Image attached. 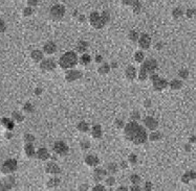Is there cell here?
<instances>
[{"label":"cell","mask_w":196,"mask_h":191,"mask_svg":"<svg viewBox=\"0 0 196 191\" xmlns=\"http://www.w3.org/2000/svg\"><path fill=\"white\" fill-rule=\"evenodd\" d=\"M124 134L127 140L133 142L134 144H144L148 140V135L145 127L133 120L125 125Z\"/></svg>","instance_id":"1"},{"label":"cell","mask_w":196,"mask_h":191,"mask_svg":"<svg viewBox=\"0 0 196 191\" xmlns=\"http://www.w3.org/2000/svg\"><path fill=\"white\" fill-rule=\"evenodd\" d=\"M110 21V14L107 10H104L100 14L98 12H92L89 15V23L96 30H101Z\"/></svg>","instance_id":"2"},{"label":"cell","mask_w":196,"mask_h":191,"mask_svg":"<svg viewBox=\"0 0 196 191\" xmlns=\"http://www.w3.org/2000/svg\"><path fill=\"white\" fill-rule=\"evenodd\" d=\"M157 68V61L154 59H147L142 64L139 71V79L142 82L146 81L149 74L154 73L155 69Z\"/></svg>","instance_id":"3"},{"label":"cell","mask_w":196,"mask_h":191,"mask_svg":"<svg viewBox=\"0 0 196 191\" xmlns=\"http://www.w3.org/2000/svg\"><path fill=\"white\" fill-rule=\"evenodd\" d=\"M78 64V55L75 51H67L59 59V65L62 69H71Z\"/></svg>","instance_id":"4"},{"label":"cell","mask_w":196,"mask_h":191,"mask_svg":"<svg viewBox=\"0 0 196 191\" xmlns=\"http://www.w3.org/2000/svg\"><path fill=\"white\" fill-rule=\"evenodd\" d=\"M18 168V162L16 159H7L5 160L1 165V172L4 174L13 173L17 170Z\"/></svg>","instance_id":"5"},{"label":"cell","mask_w":196,"mask_h":191,"mask_svg":"<svg viewBox=\"0 0 196 191\" xmlns=\"http://www.w3.org/2000/svg\"><path fill=\"white\" fill-rule=\"evenodd\" d=\"M65 6L61 3H57L50 7L49 15L54 20H61L65 15Z\"/></svg>","instance_id":"6"},{"label":"cell","mask_w":196,"mask_h":191,"mask_svg":"<svg viewBox=\"0 0 196 191\" xmlns=\"http://www.w3.org/2000/svg\"><path fill=\"white\" fill-rule=\"evenodd\" d=\"M54 152L57 153V155L60 156H66L69 152V147L66 144L65 142L63 141H57L54 144Z\"/></svg>","instance_id":"7"},{"label":"cell","mask_w":196,"mask_h":191,"mask_svg":"<svg viewBox=\"0 0 196 191\" xmlns=\"http://www.w3.org/2000/svg\"><path fill=\"white\" fill-rule=\"evenodd\" d=\"M15 177H6L4 179L0 180V190H10L15 186Z\"/></svg>","instance_id":"8"},{"label":"cell","mask_w":196,"mask_h":191,"mask_svg":"<svg viewBox=\"0 0 196 191\" xmlns=\"http://www.w3.org/2000/svg\"><path fill=\"white\" fill-rule=\"evenodd\" d=\"M56 62L52 59H45L42 60L40 63V69L42 71H45V72H49L56 69Z\"/></svg>","instance_id":"9"},{"label":"cell","mask_w":196,"mask_h":191,"mask_svg":"<svg viewBox=\"0 0 196 191\" xmlns=\"http://www.w3.org/2000/svg\"><path fill=\"white\" fill-rule=\"evenodd\" d=\"M139 45H140V47L144 50L149 49L151 46V38L149 34H142L139 38Z\"/></svg>","instance_id":"10"},{"label":"cell","mask_w":196,"mask_h":191,"mask_svg":"<svg viewBox=\"0 0 196 191\" xmlns=\"http://www.w3.org/2000/svg\"><path fill=\"white\" fill-rule=\"evenodd\" d=\"M152 83H153V88H154V90H156V91H163L169 85L168 82H167L165 78H161L160 76L156 79H154V81H152Z\"/></svg>","instance_id":"11"},{"label":"cell","mask_w":196,"mask_h":191,"mask_svg":"<svg viewBox=\"0 0 196 191\" xmlns=\"http://www.w3.org/2000/svg\"><path fill=\"white\" fill-rule=\"evenodd\" d=\"M82 76H83V74H82L81 71L69 70V71H67V73H66L65 79L67 82H75V81H77V79H80Z\"/></svg>","instance_id":"12"},{"label":"cell","mask_w":196,"mask_h":191,"mask_svg":"<svg viewBox=\"0 0 196 191\" xmlns=\"http://www.w3.org/2000/svg\"><path fill=\"white\" fill-rule=\"evenodd\" d=\"M45 172L49 174H58L61 172V168L55 162H48L45 166Z\"/></svg>","instance_id":"13"},{"label":"cell","mask_w":196,"mask_h":191,"mask_svg":"<svg viewBox=\"0 0 196 191\" xmlns=\"http://www.w3.org/2000/svg\"><path fill=\"white\" fill-rule=\"evenodd\" d=\"M92 177H94V180L96 182H102V181H104L105 177H107V171L102 168H97L94 170Z\"/></svg>","instance_id":"14"},{"label":"cell","mask_w":196,"mask_h":191,"mask_svg":"<svg viewBox=\"0 0 196 191\" xmlns=\"http://www.w3.org/2000/svg\"><path fill=\"white\" fill-rule=\"evenodd\" d=\"M144 124L145 126L147 127V129H151V131H155L156 129H157L158 126V122L156 119H154L153 117H151V116H148L144 119Z\"/></svg>","instance_id":"15"},{"label":"cell","mask_w":196,"mask_h":191,"mask_svg":"<svg viewBox=\"0 0 196 191\" xmlns=\"http://www.w3.org/2000/svg\"><path fill=\"white\" fill-rule=\"evenodd\" d=\"M136 74H137V72H136V69L134 66L129 65L128 67L126 68L125 76L129 79V81H133V79L136 78Z\"/></svg>","instance_id":"16"},{"label":"cell","mask_w":196,"mask_h":191,"mask_svg":"<svg viewBox=\"0 0 196 191\" xmlns=\"http://www.w3.org/2000/svg\"><path fill=\"white\" fill-rule=\"evenodd\" d=\"M85 163H86V165H88L90 167H94V166L99 165L100 159L94 155H88V156H86V158H85Z\"/></svg>","instance_id":"17"},{"label":"cell","mask_w":196,"mask_h":191,"mask_svg":"<svg viewBox=\"0 0 196 191\" xmlns=\"http://www.w3.org/2000/svg\"><path fill=\"white\" fill-rule=\"evenodd\" d=\"M56 50H57V45H56L54 42L49 41V42H47V43L44 44L43 51L45 52L46 54H55Z\"/></svg>","instance_id":"18"},{"label":"cell","mask_w":196,"mask_h":191,"mask_svg":"<svg viewBox=\"0 0 196 191\" xmlns=\"http://www.w3.org/2000/svg\"><path fill=\"white\" fill-rule=\"evenodd\" d=\"M37 158L40 159V160H42V161H46L47 159L50 158V155H49L48 150H47L46 148L41 147L37 150Z\"/></svg>","instance_id":"19"},{"label":"cell","mask_w":196,"mask_h":191,"mask_svg":"<svg viewBox=\"0 0 196 191\" xmlns=\"http://www.w3.org/2000/svg\"><path fill=\"white\" fill-rule=\"evenodd\" d=\"M88 46H89L88 42L79 41L76 45V50H77V52H79V54H85L86 50L88 49Z\"/></svg>","instance_id":"20"},{"label":"cell","mask_w":196,"mask_h":191,"mask_svg":"<svg viewBox=\"0 0 196 191\" xmlns=\"http://www.w3.org/2000/svg\"><path fill=\"white\" fill-rule=\"evenodd\" d=\"M102 126L100 124H96V125L92 126L91 129V136L94 138V139H101L102 138Z\"/></svg>","instance_id":"21"},{"label":"cell","mask_w":196,"mask_h":191,"mask_svg":"<svg viewBox=\"0 0 196 191\" xmlns=\"http://www.w3.org/2000/svg\"><path fill=\"white\" fill-rule=\"evenodd\" d=\"M195 179H196V173L193 170H189L181 177V182L185 183V184H188L190 181L195 180Z\"/></svg>","instance_id":"22"},{"label":"cell","mask_w":196,"mask_h":191,"mask_svg":"<svg viewBox=\"0 0 196 191\" xmlns=\"http://www.w3.org/2000/svg\"><path fill=\"white\" fill-rule=\"evenodd\" d=\"M24 152L28 158H33L36 155L35 146L33 145V143H26L24 145Z\"/></svg>","instance_id":"23"},{"label":"cell","mask_w":196,"mask_h":191,"mask_svg":"<svg viewBox=\"0 0 196 191\" xmlns=\"http://www.w3.org/2000/svg\"><path fill=\"white\" fill-rule=\"evenodd\" d=\"M31 58L35 61V62L39 63V62H41V61L43 60L44 54H43V52H42L41 50L36 49V50H33V51L31 52Z\"/></svg>","instance_id":"24"},{"label":"cell","mask_w":196,"mask_h":191,"mask_svg":"<svg viewBox=\"0 0 196 191\" xmlns=\"http://www.w3.org/2000/svg\"><path fill=\"white\" fill-rule=\"evenodd\" d=\"M1 123H2V125L7 129V131H12L15 126L14 120H12V119H10V118H2Z\"/></svg>","instance_id":"25"},{"label":"cell","mask_w":196,"mask_h":191,"mask_svg":"<svg viewBox=\"0 0 196 191\" xmlns=\"http://www.w3.org/2000/svg\"><path fill=\"white\" fill-rule=\"evenodd\" d=\"M77 129H78V131L82 133H86L89 131V124L86 121H80V122L77 124Z\"/></svg>","instance_id":"26"},{"label":"cell","mask_w":196,"mask_h":191,"mask_svg":"<svg viewBox=\"0 0 196 191\" xmlns=\"http://www.w3.org/2000/svg\"><path fill=\"white\" fill-rule=\"evenodd\" d=\"M109 71H110V65L107 63L102 64V65L98 68V73H100V74H107V73H109Z\"/></svg>","instance_id":"27"},{"label":"cell","mask_w":196,"mask_h":191,"mask_svg":"<svg viewBox=\"0 0 196 191\" xmlns=\"http://www.w3.org/2000/svg\"><path fill=\"white\" fill-rule=\"evenodd\" d=\"M131 7H132V10H133L134 14L136 15L140 14L142 10V4H141V2H140V0H134L133 3L131 5Z\"/></svg>","instance_id":"28"},{"label":"cell","mask_w":196,"mask_h":191,"mask_svg":"<svg viewBox=\"0 0 196 191\" xmlns=\"http://www.w3.org/2000/svg\"><path fill=\"white\" fill-rule=\"evenodd\" d=\"M169 85H170V88L172 90H179L182 87V82L179 81V79H173V81L170 82Z\"/></svg>","instance_id":"29"},{"label":"cell","mask_w":196,"mask_h":191,"mask_svg":"<svg viewBox=\"0 0 196 191\" xmlns=\"http://www.w3.org/2000/svg\"><path fill=\"white\" fill-rule=\"evenodd\" d=\"M60 179H58V177H52V179H50L48 182H47V187L48 188H57L58 186L60 185Z\"/></svg>","instance_id":"30"},{"label":"cell","mask_w":196,"mask_h":191,"mask_svg":"<svg viewBox=\"0 0 196 191\" xmlns=\"http://www.w3.org/2000/svg\"><path fill=\"white\" fill-rule=\"evenodd\" d=\"M12 117H13V120L17 121V122H22V121L24 120V116L21 113L17 112V111H14V112L12 113Z\"/></svg>","instance_id":"31"},{"label":"cell","mask_w":196,"mask_h":191,"mask_svg":"<svg viewBox=\"0 0 196 191\" xmlns=\"http://www.w3.org/2000/svg\"><path fill=\"white\" fill-rule=\"evenodd\" d=\"M161 138V133H160L158 131H153L149 135V138H148V139H149L150 141H157V140H160Z\"/></svg>","instance_id":"32"},{"label":"cell","mask_w":196,"mask_h":191,"mask_svg":"<svg viewBox=\"0 0 196 191\" xmlns=\"http://www.w3.org/2000/svg\"><path fill=\"white\" fill-rule=\"evenodd\" d=\"M182 15H184V10H182V9H181V7H176V9L172 10V17H173L174 19H178Z\"/></svg>","instance_id":"33"},{"label":"cell","mask_w":196,"mask_h":191,"mask_svg":"<svg viewBox=\"0 0 196 191\" xmlns=\"http://www.w3.org/2000/svg\"><path fill=\"white\" fill-rule=\"evenodd\" d=\"M145 60V54L143 51H136L134 54V61L137 63H143Z\"/></svg>","instance_id":"34"},{"label":"cell","mask_w":196,"mask_h":191,"mask_svg":"<svg viewBox=\"0 0 196 191\" xmlns=\"http://www.w3.org/2000/svg\"><path fill=\"white\" fill-rule=\"evenodd\" d=\"M139 38H140V34L136 30H131L130 33L128 34V39L130 40V41H132V42L139 41Z\"/></svg>","instance_id":"35"},{"label":"cell","mask_w":196,"mask_h":191,"mask_svg":"<svg viewBox=\"0 0 196 191\" xmlns=\"http://www.w3.org/2000/svg\"><path fill=\"white\" fill-rule=\"evenodd\" d=\"M80 61H81L82 65H88V64L91 62V58H90V55H89V54H83V55L81 57Z\"/></svg>","instance_id":"36"},{"label":"cell","mask_w":196,"mask_h":191,"mask_svg":"<svg viewBox=\"0 0 196 191\" xmlns=\"http://www.w3.org/2000/svg\"><path fill=\"white\" fill-rule=\"evenodd\" d=\"M141 181H142L141 177H140V176H137V174H132L130 177V182L133 185H139L140 183H141Z\"/></svg>","instance_id":"37"},{"label":"cell","mask_w":196,"mask_h":191,"mask_svg":"<svg viewBox=\"0 0 196 191\" xmlns=\"http://www.w3.org/2000/svg\"><path fill=\"white\" fill-rule=\"evenodd\" d=\"M33 13H34V10H33V7L31 6H26L23 9V16L24 17H28V16H31L33 15Z\"/></svg>","instance_id":"38"},{"label":"cell","mask_w":196,"mask_h":191,"mask_svg":"<svg viewBox=\"0 0 196 191\" xmlns=\"http://www.w3.org/2000/svg\"><path fill=\"white\" fill-rule=\"evenodd\" d=\"M23 110L25 111V112H27V113H33L34 112V105H31V103L30 102H26L24 105H23Z\"/></svg>","instance_id":"39"},{"label":"cell","mask_w":196,"mask_h":191,"mask_svg":"<svg viewBox=\"0 0 196 191\" xmlns=\"http://www.w3.org/2000/svg\"><path fill=\"white\" fill-rule=\"evenodd\" d=\"M107 169L111 173H115V172L118 171V166H116L115 163H109L107 166Z\"/></svg>","instance_id":"40"},{"label":"cell","mask_w":196,"mask_h":191,"mask_svg":"<svg viewBox=\"0 0 196 191\" xmlns=\"http://www.w3.org/2000/svg\"><path fill=\"white\" fill-rule=\"evenodd\" d=\"M24 140L26 143H33L35 141V136L31 134H25L24 135Z\"/></svg>","instance_id":"41"},{"label":"cell","mask_w":196,"mask_h":191,"mask_svg":"<svg viewBox=\"0 0 196 191\" xmlns=\"http://www.w3.org/2000/svg\"><path fill=\"white\" fill-rule=\"evenodd\" d=\"M128 160H129V163H130V164H132V165H136V164L137 163V157H136V153H131V155L129 156Z\"/></svg>","instance_id":"42"},{"label":"cell","mask_w":196,"mask_h":191,"mask_svg":"<svg viewBox=\"0 0 196 191\" xmlns=\"http://www.w3.org/2000/svg\"><path fill=\"white\" fill-rule=\"evenodd\" d=\"M105 183H106V186H113V185L115 184V180L113 177H107L106 180H104Z\"/></svg>","instance_id":"43"},{"label":"cell","mask_w":196,"mask_h":191,"mask_svg":"<svg viewBox=\"0 0 196 191\" xmlns=\"http://www.w3.org/2000/svg\"><path fill=\"white\" fill-rule=\"evenodd\" d=\"M178 75L181 76L182 79H186V78H188V76H189V71L188 70H181L178 72Z\"/></svg>","instance_id":"44"},{"label":"cell","mask_w":196,"mask_h":191,"mask_svg":"<svg viewBox=\"0 0 196 191\" xmlns=\"http://www.w3.org/2000/svg\"><path fill=\"white\" fill-rule=\"evenodd\" d=\"M80 145H81V148L82 149H88L89 147H90V143H89V141H82L80 143Z\"/></svg>","instance_id":"45"},{"label":"cell","mask_w":196,"mask_h":191,"mask_svg":"<svg viewBox=\"0 0 196 191\" xmlns=\"http://www.w3.org/2000/svg\"><path fill=\"white\" fill-rule=\"evenodd\" d=\"M115 125L116 127H119V129H123L124 126H125V124H124V121L121 120V119H116V120L115 121Z\"/></svg>","instance_id":"46"},{"label":"cell","mask_w":196,"mask_h":191,"mask_svg":"<svg viewBox=\"0 0 196 191\" xmlns=\"http://www.w3.org/2000/svg\"><path fill=\"white\" fill-rule=\"evenodd\" d=\"M5 30H6V25H5L4 21L2 19H0V34L4 33Z\"/></svg>","instance_id":"47"},{"label":"cell","mask_w":196,"mask_h":191,"mask_svg":"<svg viewBox=\"0 0 196 191\" xmlns=\"http://www.w3.org/2000/svg\"><path fill=\"white\" fill-rule=\"evenodd\" d=\"M195 13H196V10H193V9H189V10H187L186 15H187V17H188V18H192L193 16L195 15Z\"/></svg>","instance_id":"48"},{"label":"cell","mask_w":196,"mask_h":191,"mask_svg":"<svg viewBox=\"0 0 196 191\" xmlns=\"http://www.w3.org/2000/svg\"><path fill=\"white\" fill-rule=\"evenodd\" d=\"M140 118H141V115H140L139 112H133V113L131 114V119H132L133 121L139 120Z\"/></svg>","instance_id":"49"},{"label":"cell","mask_w":196,"mask_h":191,"mask_svg":"<svg viewBox=\"0 0 196 191\" xmlns=\"http://www.w3.org/2000/svg\"><path fill=\"white\" fill-rule=\"evenodd\" d=\"M38 2H39V0H27V5L28 6L34 7V6H37V5H38Z\"/></svg>","instance_id":"50"},{"label":"cell","mask_w":196,"mask_h":191,"mask_svg":"<svg viewBox=\"0 0 196 191\" xmlns=\"http://www.w3.org/2000/svg\"><path fill=\"white\" fill-rule=\"evenodd\" d=\"M134 0H121V2L123 3L125 6H131L132 3H133Z\"/></svg>","instance_id":"51"},{"label":"cell","mask_w":196,"mask_h":191,"mask_svg":"<svg viewBox=\"0 0 196 191\" xmlns=\"http://www.w3.org/2000/svg\"><path fill=\"white\" fill-rule=\"evenodd\" d=\"M92 190L94 191H104L105 187L103 186V185H97V186H94V188H92Z\"/></svg>","instance_id":"52"},{"label":"cell","mask_w":196,"mask_h":191,"mask_svg":"<svg viewBox=\"0 0 196 191\" xmlns=\"http://www.w3.org/2000/svg\"><path fill=\"white\" fill-rule=\"evenodd\" d=\"M145 189L146 190L152 189V184H151V182H146V184H145Z\"/></svg>","instance_id":"53"},{"label":"cell","mask_w":196,"mask_h":191,"mask_svg":"<svg viewBox=\"0 0 196 191\" xmlns=\"http://www.w3.org/2000/svg\"><path fill=\"white\" fill-rule=\"evenodd\" d=\"M96 63H102V61H103V58H102V55H100V54H98L97 57H96Z\"/></svg>","instance_id":"54"},{"label":"cell","mask_w":196,"mask_h":191,"mask_svg":"<svg viewBox=\"0 0 196 191\" xmlns=\"http://www.w3.org/2000/svg\"><path fill=\"white\" fill-rule=\"evenodd\" d=\"M130 190H133V191H140L141 190V187L139 186V185H133L131 188H130Z\"/></svg>","instance_id":"55"},{"label":"cell","mask_w":196,"mask_h":191,"mask_svg":"<svg viewBox=\"0 0 196 191\" xmlns=\"http://www.w3.org/2000/svg\"><path fill=\"white\" fill-rule=\"evenodd\" d=\"M78 19H79V21H80V22H82V23L85 22V16H84V15H79V18H78Z\"/></svg>","instance_id":"56"},{"label":"cell","mask_w":196,"mask_h":191,"mask_svg":"<svg viewBox=\"0 0 196 191\" xmlns=\"http://www.w3.org/2000/svg\"><path fill=\"white\" fill-rule=\"evenodd\" d=\"M87 188H88V185H82V186H80L79 189L80 190H87Z\"/></svg>","instance_id":"57"},{"label":"cell","mask_w":196,"mask_h":191,"mask_svg":"<svg viewBox=\"0 0 196 191\" xmlns=\"http://www.w3.org/2000/svg\"><path fill=\"white\" fill-rule=\"evenodd\" d=\"M41 92H42V90H41L40 88H36V90H35V94L39 95V94H41Z\"/></svg>","instance_id":"58"},{"label":"cell","mask_w":196,"mask_h":191,"mask_svg":"<svg viewBox=\"0 0 196 191\" xmlns=\"http://www.w3.org/2000/svg\"><path fill=\"white\" fill-rule=\"evenodd\" d=\"M5 136L7 137V139H10V138L13 137V134H10V133H6V134H5Z\"/></svg>","instance_id":"59"},{"label":"cell","mask_w":196,"mask_h":191,"mask_svg":"<svg viewBox=\"0 0 196 191\" xmlns=\"http://www.w3.org/2000/svg\"><path fill=\"white\" fill-rule=\"evenodd\" d=\"M150 103H151V101L150 100H146V102H145V107H150Z\"/></svg>","instance_id":"60"},{"label":"cell","mask_w":196,"mask_h":191,"mask_svg":"<svg viewBox=\"0 0 196 191\" xmlns=\"http://www.w3.org/2000/svg\"><path fill=\"white\" fill-rule=\"evenodd\" d=\"M121 166H122V167H124V168H126V167H127V164H126V162H122Z\"/></svg>","instance_id":"61"},{"label":"cell","mask_w":196,"mask_h":191,"mask_svg":"<svg viewBox=\"0 0 196 191\" xmlns=\"http://www.w3.org/2000/svg\"><path fill=\"white\" fill-rule=\"evenodd\" d=\"M118 190H127V188H126V187H124V186H121V187H119V188H118Z\"/></svg>","instance_id":"62"},{"label":"cell","mask_w":196,"mask_h":191,"mask_svg":"<svg viewBox=\"0 0 196 191\" xmlns=\"http://www.w3.org/2000/svg\"><path fill=\"white\" fill-rule=\"evenodd\" d=\"M161 43L160 44H157V45H155V49H161Z\"/></svg>","instance_id":"63"},{"label":"cell","mask_w":196,"mask_h":191,"mask_svg":"<svg viewBox=\"0 0 196 191\" xmlns=\"http://www.w3.org/2000/svg\"><path fill=\"white\" fill-rule=\"evenodd\" d=\"M111 66H112V67L115 68V67H116V64H115V62H113L112 64H111Z\"/></svg>","instance_id":"64"}]
</instances>
